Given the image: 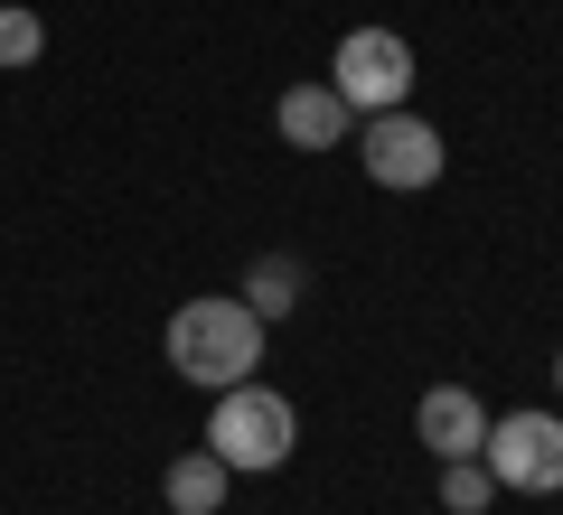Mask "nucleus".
<instances>
[{
	"mask_svg": "<svg viewBox=\"0 0 563 515\" xmlns=\"http://www.w3.org/2000/svg\"><path fill=\"white\" fill-rule=\"evenodd\" d=\"M329 85L347 94V113H395L413 94V47L395 29H347L339 57H329Z\"/></svg>",
	"mask_w": 563,
	"mask_h": 515,
	"instance_id": "nucleus-4",
	"label": "nucleus"
},
{
	"mask_svg": "<svg viewBox=\"0 0 563 515\" xmlns=\"http://www.w3.org/2000/svg\"><path fill=\"white\" fill-rule=\"evenodd\" d=\"M38 47H47V20L20 10V0H0V66L20 76V66H38Z\"/></svg>",
	"mask_w": 563,
	"mask_h": 515,
	"instance_id": "nucleus-11",
	"label": "nucleus"
},
{
	"mask_svg": "<svg viewBox=\"0 0 563 515\" xmlns=\"http://www.w3.org/2000/svg\"><path fill=\"white\" fill-rule=\"evenodd\" d=\"M273 122H282V141H291V150H339L357 113H347L339 85H291V94L273 103Z\"/></svg>",
	"mask_w": 563,
	"mask_h": 515,
	"instance_id": "nucleus-7",
	"label": "nucleus"
},
{
	"mask_svg": "<svg viewBox=\"0 0 563 515\" xmlns=\"http://www.w3.org/2000/svg\"><path fill=\"white\" fill-rule=\"evenodd\" d=\"M161 347H169V376L225 394V384H254V366H263V318L244 310V300L207 291V300H179V310H169V337H161Z\"/></svg>",
	"mask_w": 563,
	"mask_h": 515,
	"instance_id": "nucleus-1",
	"label": "nucleus"
},
{
	"mask_svg": "<svg viewBox=\"0 0 563 515\" xmlns=\"http://www.w3.org/2000/svg\"><path fill=\"white\" fill-rule=\"evenodd\" d=\"M301 291H310V272H301V254H263L254 272H244V310L273 328V318H291L301 310Z\"/></svg>",
	"mask_w": 563,
	"mask_h": 515,
	"instance_id": "nucleus-9",
	"label": "nucleus"
},
{
	"mask_svg": "<svg viewBox=\"0 0 563 515\" xmlns=\"http://www.w3.org/2000/svg\"><path fill=\"white\" fill-rule=\"evenodd\" d=\"M357 159H366V179L376 188H395V198H413V188H432L442 179V132L422 113H366V132H357Z\"/></svg>",
	"mask_w": 563,
	"mask_h": 515,
	"instance_id": "nucleus-5",
	"label": "nucleus"
},
{
	"mask_svg": "<svg viewBox=\"0 0 563 515\" xmlns=\"http://www.w3.org/2000/svg\"><path fill=\"white\" fill-rule=\"evenodd\" d=\"M488 496H498L488 459H442V506L451 515H488Z\"/></svg>",
	"mask_w": 563,
	"mask_h": 515,
	"instance_id": "nucleus-10",
	"label": "nucleus"
},
{
	"mask_svg": "<svg viewBox=\"0 0 563 515\" xmlns=\"http://www.w3.org/2000/svg\"><path fill=\"white\" fill-rule=\"evenodd\" d=\"M225 478H235V469H225L217 450H179L169 478H161V496H169V515H217L225 506Z\"/></svg>",
	"mask_w": 563,
	"mask_h": 515,
	"instance_id": "nucleus-8",
	"label": "nucleus"
},
{
	"mask_svg": "<svg viewBox=\"0 0 563 515\" xmlns=\"http://www.w3.org/2000/svg\"><path fill=\"white\" fill-rule=\"evenodd\" d=\"M413 432H422V450H432V459H479L488 403L470 394V384H432V394L413 403Z\"/></svg>",
	"mask_w": 563,
	"mask_h": 515,
	"instance_id": "nucleus-6",
	"label": "nucleus"
},
{
	"mask_svg": "<svg viewBox=\"0 0 563 515\" xmlns=\"http://www.w3.org/2000/svg\"><path fill=\"white\" fill-rule=\"evenodd\" d=\"M291 440H301V422H291V403H282V394H263V384H225L217 413H207V450H217L225 469H244V478L282 469Z\"/></svg>",
	"mask_w": 563,
	"mask_h": 515,
	"instance_id": "nucleus-2",
	"label": "nucleus"
},
{
	"mask_svg": "<svg viewBox=\"0 0 563 515\" xmlns=\"http://www.w3.org/2000/svg\"><path fill=\"white\" fill-rule=\"evenodd\" d=\"M554 394H563V357H554Z\"/></svg>",
	"mask_w": 563,
	"mask_h": 515,
	"instance_id": "nucleus-12",
	"label": "nucleus"
},
{
	"mask_svg": "<svg viewBox=\"0 0 563 515\" xmlns=\"http://www.w3.org/2000/svg\"><path fill=\"white\" fill-rule=\"evenodd\" d=\"M488 478L507 496H563V413L526 403V413H488V440H479Z\"/></svg>",
	"mask_w": 563,
	"mask_h": 515,
	"instance_id": "nucleus-3",
	"label": "nucleus"
}]
</instances>
